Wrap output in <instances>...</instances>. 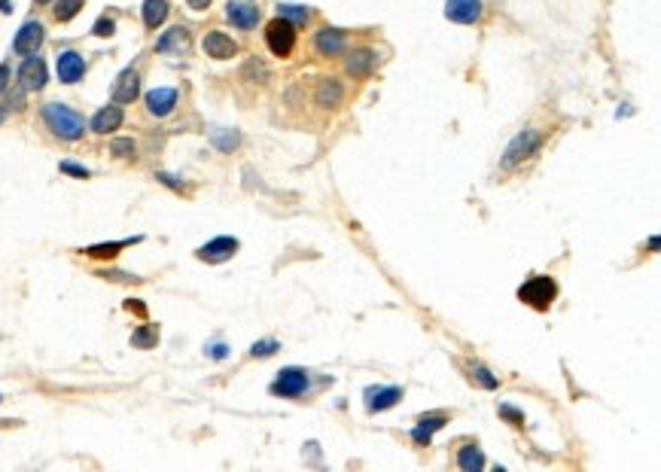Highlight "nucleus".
Returning a JSON list of instances; mask_svg holds the SVG:
<instances>
[{
  "label": "nucleus",
  "instance_id": "nucleus-13",
  "mask_svg": "<svg viewBox=\"0 0 661 472\" xmlns=\"http://www.w3.org/2000/svg\"><path fill=\"white\" fill-rule=\"evenodd\" d=\"M345 101V86H341V80L336 77H326L317 82V91H314V104L320 107V110H336V107Z\"/></svg>",
  "mask_w": 661,
  "mask_h": 472
},
{
  "label": "nucleus",
  "instance_id": "nucleus-33",
  "mask_svg": "<svg viewBox=\"0 0 661 472\" xmlns=\"http://www.w3.org/2000/svg\"><path fill=\"white\" fill-rule=\"evenodd\" d=\"M113 31H116V22L110 19V15H101V19L95 22V28H91V34H95V37H110Z\"/></svg>",
  "mask_w": 661,
  "mask_h": 472
},
{
  "label": "nucleus",
  "instance_id": "nucleus-9",
  "mask_svg": "<svg viewBox=\"0 0 661 472\" xmlns=\"http://www.w3.org/2000/svg\"><path fill=\"white\" fill-rule=\"evenodd\" d=\"M202 49H205L207 58H216V61H225V58H235L238 55V43L229 37V34H223V31L205 34Z\"/></svg>",
  "mask_w": 661,
  "mask_h": 472
},
{
  "label": "nucleus",
  "instance_id": "nucleus-42",
  "mask_svg": "<svg viewBox=\"0 0 661 472\" xmlns=\"http://www.w3.org/2000/svg\"><path fill=\"white\" fill-rule=\"evenodd\" d=\"M3 116H6V113H3V107H0V122H3Z\"/></svg>",
  "mask_w": 661,
  "mask_h": 472
},
{
  "label": "nucleus",
  "instance_id": "nucleus-31",
  "mask_svg": "<svg viewBox=\"0 0 661 472\" xmlns=\"http://www.w3.org/2000/svg\"><path fill=\"white\" fill-rule=\"evenodd\" d=\"M274 351H281V344L274 339H262V341H256L253 348H250V357H272Z\"/></svg>",
  "mask_w": 661,
  "mask_h": 472
},
{
  "label": "nucleus",
  "instance_id": "nucleus-14",
  "mask_svg": "<svg viewBox=\"0 0 661 472\" xmlns=\"http://www.w3.org/2000/svg\"><path fill=\"white\" fill-rule=\"evenodd\" d=\"M225 19H229L235 28L241 31H250L259 24V6L256 3H247V0H232L229 6H225Z\"/></svg>",
  "mask_w": 661,
  "mask_h": 472
},
{
  "label": "nucleus",
  "instance_id": "nucleus-39",
  "mask_svg": "<svg viewBox=\"0 0 661 472\" xmlns=\"http://www.w3.org/2000/svg\"><path fill=\"white\" fill-rule=\"evenodd\" d=\"M186 3L192 6V10L202 13V10H207V6H211V0H186Z\"/></svg>",
  "mask_w": 661,
  "mask_h": 472
},
{
  "label": "nucleus",
  "instance_id": "nucleus-40",
  "mask_svg": "<svg viewBox=\"0 0 661 472\" xmlns=\"http://www.w3.org/2000/svg\"><path fill=\"white\" fill-rule=\"evenodd\" d=\"M0 10H3V13H13V0H0Z\"/></svg>",
  "mask_w": 661,
  "mask_h": 472
},
{
  "label": "nucleus",
  "instance_id": "nucleus-20",
  "mask_svg": "<svg viewBox=\"0 0 661 472\" xmlns=\"http://www.w3.org/2000/svg\"><path fill=\"white\" fill-rule=\"evenodd\" d=\"M122 107L119 104H110V107H101L95 116H91V131L95 134H110V131H116L122 125Z\"/></svg>",
  "mask_w": 661,
  "mask_h": 472
},
{
  "label": "nucleus",
  "instance_id": "nucleus-24",
  "mask_svg": "<svg viewBox=\"0 0 661 472\" xmlns=\"http://www.w3.org/2000/svg\"><path fill=\"white\" fill-rule=\"evenodd\" d=\"M140 238H128V241H113V244H91V247H86V256L91 259H113L119 250H125L128 244H135Z\"/></svg>",
  "mask_w": 661,
  "mask_h": 472
},
{
  "label": "nucleus",
  "instance_id": "nucleus-38",
  "mask_svg": "<svg viewBox=\"0 0 661 472\" xmlns=\"http://www.w3.org/2000/svg\"><path fill=\"white\" fill-rule=\"evenodd\" d=\"M125 308H128V311H135V314H147V308H144V305H140V302H138V299H131V302H125Z\"/></svg>",
  "mask_w": 661,
  "mask_h": 472
},
{
  "label": "nucleus",
  "instance_id": "nucleus-16",
  "mask_svg": "<svg viewBox=\"0 0 661 472\" xmlns=\"http://www.w3.org/2000/svg\"><path fill=\"white\" fill-rule=\"evenodd\" d=\"M140 95V73L135 67H128V71H122L119 77H116V86H113V101L116 104H131Z\"/></svg>",
  "mask_w": 661,
  "mask_h": 472
},
{
  "label": "nucleus",
  "instance_id": "nucleus-26",
  "mask_svg": "<svg viewBox=\"0 0 661 472\" xmlns=\"http://www.w3.org/2000/svg\"><path fill=\"white\" fill-rule=\"evenodd\" d=\"M211 140H214L216 149H223V153H232V149L241 147V134H238V131H229V128L211 131Z\"/></svg>",
  "mask_w": 661,
  "mask_h": 472
},
{
  "label": "nucleus",
  "instance_id": "nucleus-37",
  "mask_svg": "<svg viewBox=\"0 0 661 472\" xmlns=\"http://www.w3.org/2000/svg\"><path fill=\"white\" fill-rule=\"evenodd\" d=\"M6 82H10V67H6V64H0V95H3Z\"/></svg>",
  "mask_w": 661,
  "mask_h": 472
},
{
  "label": "nucleus",
  "instance_id": "nucleus-8",
  "mask_svg": "<svg viewBox=\"0 0 661 472\" xmlns=\"http://www.w3.org/2000/svg\"><path fill=\"white\" fill-rule=\"evenodd\" d=\"M43 40H46V31H43V24L40 22H24L19 34H15V40H13V49L19 55H34L40 46H43Z\"/></svg>",
  "mask_w": 661,
  "mask_h": 472
},
{
  "label": "nucleus",
  "instance_id": "nucleus-41",
  "mask_svg": "<svg viewBox=\"0 0 661 472\" xmlns=\"http://www.w3.org/2000/svg\"><path fill=\"white\" fill-rule=\"evenodd\" d=\"M34 3H40V6H46V3H52V0H34Z\"/></svg>",
  "mask_w": 661,
  "mask_h": 472
},
{
  "label": "nucleus",
  "instance_id": "nucleus-17",
  "mask_svg": "<svg viewBox=\"0 0 661 472\" xmlns=\"http://www.w3.org/2000/svg\"><path fill=\"white\" fill-rule=\"evenodd\" d=\"M177 98H180L177 89H153V91H147V110L162 119V116L174 113V107H177Z\"/></svg>",
  "mask_w": 661,
  "mask_h": 472
},
{
  "label": "nucleus",
  "instance_id": "nucleus-12",
  "mask_svg": "<svg viewBox=\"0 0 661 472\" xmlns=\"http://www.w3.org/2000/svg\"><path fill=\"white\" fill-rule=\"evenodd\" d=\"M445 19L457 24H475L482 19V0H445Z\"/></svg>",
  "mask_w": 661,
  "mask_h": 472
},
{
  "label": "nucleus",
  "instance_id": "nucleus-1",
  "mask_svg": "<svg viewBox=\"0 0 661 472\" xmlns=\"http://www.w3.org/2000/svg\"><path fill=\"white\" fill-rule=\"evenodd\" d=\"M43 119L49 128H52L55 138H61V140H80L82 134H86V119L64 104H46Z\"/></svg>",
  "mask_w": 661,
  "mask_h": 472
},
{
  "label": "nucleus",
  "instance_id": "nucleus-3",
  "mask_svg": "<svg viewBox=\"0 0 661 472\" xmlns=\"http://www.w3.org/2000/svg\"><path fill=\"white\" fill-rule=\"evenodd\" d=\"M540 143H542V134L537 128L518 131L512 138V143L506 147V153H503V171H512V168H518L524 158H530L540 149Z\"/></svg>",
  "mask_w": 661,
  "mask_h": 472
},
{
  "label": "nucleus",
  "instance_id": "nucleus-11",
  "mask_svg": "<svg viewBox=\"0 0 661 472\" xmlns=\"http://www.w3.org/2000/svg\"><path fill=\"white\" fill-rule=\"evenodd\" d=\"M55 67H58V80H61L64 86H73V82H80L82 77H86V58H82L80 52H70V49L58 55Z\"/></svg>",
  "mask_w": 661,
  "mask_h": 472
},
{
  "label": "nucleus",
  "instance_id": "nucleus-27",
  "mask_svg": "<svg viewBox=\"0 0 661 472\" xmlns=\"http://www.w3.org/2000/svg\"><path fill=\"white\" fill-rule=\"evenodd\" d=\"M131 344H135V348H140V351L156 348V344H158V326H153V323L140 326V330L131 335Z\"/></svg>",
  "mask_w": 661,
  "mask_h": 472
},
{
  "label": "nucleus",
  "instance_id": "nucleus-35",
  "mask_svg": "<svg viewBox=\"0 0 661 472\" xmlns=\"http://www.w3.org/2000/svg\"><path fill=\"white\" fill-rule=\"evenodd\" d=\"M500 415H503L512 427H524V415L518 408H512V406H500Z\"/></svg>",
  "mask_w": 661,
  "mask_h": 472
},
{
  "label": "nucleus",
  "instance_id": "nucleus-30",
  "mask_svg": "<svg viewBox=\"0 0 661 472\" xmlns=\"http://www.w3.org/2000/svg\"><path fill=\"white\" fill-rule=\"evenodd\" d=\"M110 153L113 156H119V158H131L135 156V140H128V138H116L110 143Z\"/></svg>",
  "mask_w": 661,
  "mask_h": 472
},
{
  "label": "nucleus",
  "instance_id": "nucleus-6",
  "mask_svg": "<svg viewBox=\"0 0 661 472\" xmlns=\"http://www.w3.org/2000/svg\"><path fill=\"white\" fill-rule=\"evenodd\" d=\"M46 80H49V71H46V61L40 58L37 52L34 55H24V61L19 67V82H22V89L24 91H40L46 86Z\"/></svg>",
  "mask_w": 661,
  "mask_h": 472
},
{
  "label": "nucleus",
  "instance_id": "nucleus-23",
  "mask_svg": "<svg viewBox=\"0 0 661 472\" xmlns=\"http://www.w3.org/2000/svg\"><path fill=\"white\" fill-rule=\"evenodd\" d=\"M457 466L463 472H479L484 466V454L479 445H463V448L457 451Z\"/></svg>",
  "mask_w": 661,
  "mask_h": 472
},
{
  "label": "nucleus",
  "instance_id": "nucleus-15",
  "mask_svg": "<svg viewBox=\"0 0 661 472\" xmlns=\"http://www.w3.org/2000/svg\"><path fill=\"white\" fill-rule=\"evenodd\" d=\"M363 396L369 411H387L403 399V387H366Z\"/></svg>",
  "mask_w": 661,
  "mask_h": 472
},
{
  "label": "nucleus",
  "instance_id": "nucleus-32",
  "mask_svg": "<svg viewBox=\"0 0 661 472\" xmlns=\"http://www.w3.org/2000/svg\"><path fill=\"white\" fill-rule=\"evenodd\" d=\"M473 378H475V381H479L482 387H484V390H497V378H493L491 372H488V369H484V366H475L473 369Z\"/></svg>",
  "mask_w": 661,
  "mask_h": 472
},
{
  "label": "nucleus",
  "instance_id": "nucleus-19",
  "mask_svg": "<svg viewBox=\"0 0 661 472\" xmlns=\"http://www.w3.org/2000/svg\"><path fill=\"white\" fill-rule=\"evenodd\" d=\"M375 64H378V52L375 49H354V52L348 55V73L350 77H357V80H363V77H369V73L375 71Z\"/></svg>",
  "mask_w": 661,
  "mask_h": 472
},
{
  "label": "nucleus",
  "instance_id": "nucleus-18",
  "mask_svg": "<svg viewBox=\"0 0 661 472\" xmlns=\"http://www.w3.org/2000/svg\"><path fill=\"white\" fill-rule=\"evenodd\" d=\"M189 46H192V37H189L186 28H171V31H165L162 37H158V43H156L158 52H168V55H186Z\"/></svg>",
  "mask_w": 661,
  "mask_h": 472
},
{
  "label": "nucleus",
  "instance_id": "nucleus-25",
  "mask_svg": "<svg viewBox=\"0 0 661 472\" xmlns=\"http://www.w3.org/2000/svg\"><path fill=\"white\" fill-rule=\"evenodd\" d=\"M278 15L287 19L290 24H308L311 22V10H308V6H299V3H278Z\"/></svg>",
  "mask_w": 661,
  "mask_h": 472
},
{
  "label": "nucleus",
  "instance_id": "nucleus-28",
  "mask_svg": "<svg viewBox=\"0 0 661 472\" xmlns=\"http://www.w3.org/2000/svg\"><path fill=\"white\" fill-rule=\"evenodd\" d=\"M80 10H82V0H58V3H55V19L58 22H70Z\"/></svg>",
  "mask_w": 661,
  "mask_h": 472
},
{
  "label": "nucleus",
  "instance_id": "nucleus-29",
  "mask_svg": "<svg viewBox=\"0 0 661 472\" xmlns=\"http://www.w3.org/2000/svg\"><path fill=\"white\" fill-rule=\"evenodd\" d=\"M244 77H250L253 82H269V67L259 61V58H250L244 67Z\"/></svg>",
  "mask_w": 661,
  "mask_h": 472
},
{
  "label": "nucleus",
  "instance_id": "nucleus-7",
  "mask_svg": "<svg viewBox=\"0 0 661 472\" xmlns=\"http://www.w3.org/2000/svg\"><path fill=\"white\" fill-rule=\"evenodd\" d=\"M238 238H229V235H220V238H214V241H207V244H202V247L195 250V256L202 259V263H211V265H216V263H225V259H232L238 253Z\"/></svg>",
  "mask_w": 661,
  "mask_h": 472
},
{
  "label": "nucleus",
  "instance_id": "nucleus-4",
  "mask_svg": "<svg viewBox=\"0 0 661 472\" xmlns=\"http://www.w3.org/2000/svg\"><path fill=\"white\" fill-rule=\"evenodd\" d=\"M265 43H269L272 55L278 58H290L292 55V46H296V24H290L287 19H274L269 22V28H265Z\"/></svg>",
  "mask_w": 661,
  "mask_h": 472
},
{
  "label": "nucleus",
  "instance_id": "nucleus-5",
  "mask_svg": "<svg viewBox=\"0 0 661 472\" xmlns=\"http://www.w3.org/2000/svg\"><path fill=\"white\" fill-rule=\"evenodd\" d=\"M274 396H283V399H296V396H302L308 390V372L299 366H287L283 372L274 378V384L269 387Z\"/></svg>",
  "mask_w": 661,
  "mask_h": 472
},
{
  "label": "nucleus",
  "instance_id": "nucleus-34",
  "mask_svg": "<svg viewBox=\"0 0 661 472\" xmlns=\"http://www.w3.org/2000/svg\"><path fill=\"white\" fill-rule=\"evenodd\" d=\"M61 171L70 174V177H80V180H89V177H91L89 168H82V165H77V162H61Z\"/></svg>",
  "mask_w": 661,
  "mask_h": 472
},
{
  "label": "nucleus",
  "instance_id": "nucleus-21",
  "mask_svg": "<svg viewBox=\"0 0 661 472\" xmlns=\"http://www.w3.org/2000/svg\"><path fill=\"white\" fill-rule=\"evenodd\" d=\"M445 420H448V415H442V411H439V415H424V418H417V427L412 429L415 445H430L433 433L445 427Z\"/></svg>",
  "mask_w": 661,
  "mask_h": 472
},
{
  "label": "nucleus",
  "instance_id": "nucleus-22",
  "mask_svg": "<svg viewBox=\"0 0 661 472\" xmlns=\"http://www.w3.org/2000/svg\"><path fill=\"white\" fill-rule=\"evenodd\" d=\"M168 13H171L168 0H144V24L149 31H156L158 24L168 19Z\"/></svg>",
  "mask_w": 661,
  "mask_h": 472
},
{
  "label": "nucleus",
  "instance_id": "nucleus-10",
  "mask_svg": "<svg viewBox=\"0 0 661 472\" xmlns=\"http://www.w3.org/2000/svg\"><path fill=\"white\" fill-rule=\"evenodd\" d=\"M345 46H348V34L339 28H320L314 34V49H317V55H323V58L341 55Z\"/></svg>",
  "mask_w": 661,
  "mask_h": 472
},
{
  "label": "nucleus",
  "instance_id": "nucleus-36",
  "mask_svg": "<svg viewBox=\"0 0 661 472\" xmlns=\"http://www.w3.org/2000/svg\"><path fill=\"white\" fill-rule=\"evenodd\" d=\"M225 353H229V348H225L223 341H216V344L207 348V357H211V360H225Z\"/></svg>",
  "mask_w": 661,
  "mask_h": 472
},
{
  "label": "nucleus",
  "instance_id": "nucleus-2",
  "mask_svg": "<svg viewBox=\"0 0 661 472\" xmlns=\"http://www.w3.org/2000/svg\"><path fill=\"white\" fill-rule=\"evenodd\" d=\"M555 296H558V283H555V277H546V274L530 277V281L518 290V299H521L524 305H530L533 311H549Z\"/></svg>",
  "mask_w": 661,
  "mask_h": 472
}]
</instances>
